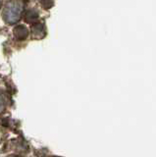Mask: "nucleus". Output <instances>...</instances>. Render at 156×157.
<instances>
[{"instance_id":"nucleus-5","label":"nucleus","mask_w":156,"mask_h":157,"mask_svg":"<svg viewBox=\"0 0 156 157\" xmlns=\"http://www.w3.org/2000/svg\"><path fill=\"white\" fill-rule=\"evenodd\" d=\"M7 106V98L3 92L0 91V113L4 112Z\"/></svg>"},{"instance_id":"nucleus-4","label":"nucleus","mask_w":156,"mask_h":157,"mask_svg":"<svg viewBox=\"0 0 156 157\" xmlns=\"http://www.w3.org/2000/svg\"><path fill=\"white\" fill-rule=\"evenodd\" d=\"M25 21L29 24H32L37 21L38 19V12L35 9H31V10H28L25 14Z\"/></svg>"},{"instance_id":"nucleus-6","label":"nucleus","mask_w":156,"mask_h":157,"mask_svg":"<svg viewBox=\"0 0 156 157\" xmlns=\"http://www.w3.org/2000/svg\"><path fill=\"white\" fill-rule=\"evenodd\" d=\"M1 4H2V0H0V7H1Z\"/></svg>"},{"instance_id":"nucleus-3","label":"nucleus","mask_w":156,"mask_h":157,"mask_svg":"<svg viewBox=\"0 0 156 157\" xmlns=\"http://www.w3.org/2000/svg\"><path fill=\"white\" fill-rule=\"evenodd\" d=\"M32 33L33 38H36V39L43 38L45 36V34H46L44 25H43V24H35V25H32Z\"/></svg>"},{"instance_id":"nucleus-2","label":"nucleus","mask_w":156,"mask_h":157,"mask_svg":"<svg viewBox=\"0 0 156 157\" xmlns=\"http://www.w3.org/2000/svg\"><path fill=\"white\" fill-rule=\"evenodd\" d=\"M13 34L15 39H17L18 41L21 40H25L29 36V31L25 26H22V25H19L16 26L13 29Z\"/></svg>"},{"instance_id":"nucleus-1","label":"nucleus","mask_w":156,"mask_h":157,"mask_svg":"<svg viewBox=\"0 0 156 157\" xmlns=\"http://www.w3.org/2000/svg\"><path fill=\"white\" fill-rule=\"evenodd\" d=\"M24 10L23 0H11L9 1L3 11V19L8 24H15L21 19Z\"/></svg>"}]
</instances>
